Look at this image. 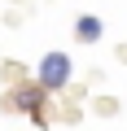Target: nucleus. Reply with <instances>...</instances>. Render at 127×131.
I'll use <instances>...</instances> for the list:
<instances>
[{
  "label": "nucleus",
  "mask_w": 127,
  "mask_h": 131,
  "mask_svg": "<svg viewBox=\"0 0 127 131\" xmlns=\"http://www.w3.org/2000/svg\"><path fill=\"white\" fill-rule=\"evenodd\" d=\"M70 83V57L66 52H48L40 61V88L44 92H57V88H66Z\"/></svg>",
  "instance_id": "1"
},
{
  "label": "nucleus",
  "mask_w": 127,
  "mask_h": 131,
  "mask_svg": "<svg viewBox=\"0 0 127 131\" xmlns=\"http://www.w3.org/2000/svg\"><path fill=\"white\" fill-rule=\"evenodd\" d=\"M75 35H79L83 44H92V39H101V22H96V18H79V22H75Z\"/></svg>",
  "instance_id": "3"
},
{
  "label": "nucleus",
  "mask_w": 127,
  "mask_h": 131,
  "mask_svg": "<svg viewBox=\"0 0 127 131\" xmlns=\"http://www.w3.org/2000/svg\"><path fill=\"white\" fill-rule=\"evenodd\" d=\"M18 109H26V114H40V101H44V88H22L18 96Z\"/></svg>",
  "instance_id": "2"
}]
</instances>
